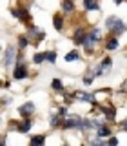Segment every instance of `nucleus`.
Instances as JSON below:
<instances>
[{
  "instance_id": "1a4fd4ad",
  "label": "nucleus",
  "mask_w": 127,
  "mask_h": 146,
  "mask_svg": "<svg viewBox=\"0 0 127 146\" xmlns=\"http://www.w3.org/2000/svg\"><path fill=\"white\" fill-rule=\"evenodd\" d=\"M85 38H89L91 42H98V40L102 38V35H100V29H98V27H94L93 31H89V33L85 35Z\"/></svg>"
},
{
  "instance_id": "2eb2a0df",
  "label": "nucleus",
  "mask_w": 127,
  "mask_h": 146,
  "mask_svg": "<svg viewBox=\"0 0 127 146\" xmlns=\"http://www.w3.org/2000/svg\"><path fill=\"white\" fill-rule=\"evenodd\" d=\"M78 58H80V53L76 51V49H73V51H69V53L65 55V60L67 62H75V60H78Z\"/></svg>"
},
{
  "instance_id": "9b49d317",
  "label": "nucleus",
  "mask_w": 127,
  "mask_h": 146,
  "mask_svg": "<svg viewBox=\"0 0 127 146\" xmlns=\"http://www.w3.org/2000/svg\"><path fill=\"white\" fill-rule=\"evenodd\" d=\"M84 6H85L87 11H91V9H93V11H98V9H100L96 0H84Z\"/></svg>"
},
{
  "instance_id": "bb28decb",
  "label": "nucleus",
  "mask_w": 127,
  "mask_h": 146,
  "mask_svg": "<svg viewBox=\"0 0 127 146\" xmlns=\"http://www.w3.org/2000/svg\"><path fill=\"white\" fill-rule=\"evenodd\" d=\"M107 144L116 146V144H118V139H116V137H111V135H109V137H107Z\"/></svg>"
},
{
  "instance_id": "9d476101",
  "label": "nucleus",
  "mask_w": 127,
  "mask_h": 146,
  "mask_svg": "<svg viewBox=\"0 0 127 146\" xmlns=\"http://www.w3.org/2000/svg\"><path fill=\"white\" fill-rule=\"evenodd\" d=\"M64 122V117H60L58 113H53L51 119H49V124H51V128H56V126H62Z\"/></svg>"
},
{
  "instance_id": "a211bd4d",
  "label": "nucleus",
  "mask_w": 127,
  "mask_h": 146,
  "mask_svg": "<svg viewBox=\"0 0 127 146\" xmlns=\"http://www.w3.org/2000/svg\"><path fill=\"white\" fill-rule=\"evenodd\" d=\"M53 26H54V29H58V31H60L62 27H64V20H62V17H60V15H56V17L53 18Z\"/></svg>"
},
{
  "instance_id": "7ed1b4c3",
  "label": "nucleus",
  "mask_w": 127,
  "mask_h": 146,
  "mask_svg": "<svg viewBox=\"0 0 127 146\" xmlns=\"http://www.w3.org/2000/svg\"><path fill=\"white\" fill-rule=\"evenodd\" d=\"M80 122H82V117L78 115H73V117H65L62 122V128L64 130H73V128H76L78 130L80 128Z\"/></svg>"
},
{
  "instance_id": "f03ea898",
  "label": "nucleus",
  "mask_w": 127,
  "mask_h": 146,
  "mask_svg": "<svg viewBox=\"0 0 127 146\" xmlns=\"http://www.w3.org/2000/svg\"><path fill=\"white\" fill-rule=\"evenodd\" d=\"M15 57H16L15 46H7V48H6V53H4V58H2V66L4 68H9L13 62H15Z\"/></svg>"
},
{
  "instance_id": "0eeeda50",
  "label": "nucleus",
  "mask_w": 127,
  "mask_h": 146,
  "mask_svg": "<svg viewBox=\"0 0 127 146\" xmlns=\"http://www.w3.org/2000/svg\"><path fill=\"white\" fill-rule=\"evenodd\" d=\"M84 40H85V31L84 29H76L75 35H73V42H75L76 46H82Z\"/></svg>"
},
{
  "instance_id": "a878e982",
  "label": "nucleus",
  "mask_w": 127,
  "mask_h": 146,
  "mask_svg": "<svg viewBox=\"0 0 127 146\" xmlns=\"http://www.w3.org/2000/svg\"><path fill=\"white\" fill-rule=\"evenodd\" d=\"M105 75V71L102 70V66H96V70H94V77H103Z\"/></svg>"
},
{
  "instance_id": "ddd939ff",
  "label": "nucleus",
  "mask_w": 127,
  "mask_h": 146,
  "mask_svg": "<svg viewBox=\"0 0 127 146\" xmlns=\"http://www.w3.org/2000/svg\"><path fill=\"white\" fill-rule=\"evenodd\" d=\"M100 110H102V111L105 113V119H109V121H115V115H116L115 108H105V106H102Z\"/></svg>"
},
{
  "instance_id": "423d86ee",
  "label": "nucleus",
  "mask_w": 127,
  "mask_h": 146,
  "mask_svg": "<svg viewBox=\"0 0 127 146\" xmlns=\"http://www.w3.org/2000/svg\"><path fill=\"white\" fill-rule=\"evenodd\" d=\"M11 13H13V17L20 18V20H24V22H27V20L31 18V17H29V11H27V9H22V7H20V9H13Z\"/></svg>"
},
{
  "instance_id": "39448f33",
  "label": "nucleus",
  "mask_w": 127,
  "mask_h": 146,
  "mask_svg": "<svg viewBox=\"0 0 127 146\" xmlns=\"http://www.w3.org/2000/svg\"><path fill=\"white\" fill-rule=\"evenodd\" d=\"M18 113L24 117H29L31 113H35V102H26L22 106H18Z\"/></svg>"
},
{
  "instance_id": "473e14b6",
  "label": "nucleus",
  "mask_w": 127,
  "mask_h": 146,
  "mask_svg": "<svg viewBox=\"0 0 127 146\" xmlns=\"http://www.w3.org/2000/svg\"><path fill=\"white\" fill-rule=\"evenodd\" d=\"M0 49H2V48H0Z\"/></svg>"
},
{
  "instance_id": "f3484780",
  "label": "nucleus",
  "mask_w": 127,
  "mask_h": 146,
  "mask_svg": "<svg viewBox=\"0 0 127 146\" xmlns=\"http://www.w3.org/2000/svg\"><path fill=\"white\" fill-rule=\"evenodd\" d=\"M62 9L65 13H71V11H75V6H73L71 0H64V2H62Z\"/></svg>"
},
{
  "instance_id": "f8f14e48",
  "label": "nucleus",
  "mask_w": 127,
  "mask_h": 146,
  "mask_svg": "<svg viewBox=\"0 0 127 146\" xmlns=\"http://www.w3.org/2000/svg\"><path fill=\"white\" fill-rule=\"evenodd\" d=\"M98 137H102V139H107V137L109 135H111V128H109V126H105V124H103V126H100L98 128V133H96Z\"/></svg>"
},
{
  "instance_id": "393cba45",
  "label": "nucleus",
  "mask_w": 127,
  "mask_h": 146,
  "mask_svg": "<svg viewBox=\"0 0 127 146\" xmlns=\"http://www.w3.org/2000/svg\"><path fill=\"white\" fill-rule=\"evenodd\" d=\"M91 122H93V128H96V130H98L100 126H103V124H105V121H103V119H93Z\"/></svg>"
},
{
  "instance_id": "4468645a",
  "label": "nucleus",
  "mask_w": 127,
  "mask_h": 146,
  "mask_svg": "<svg viewBox=\"0 0 127 146\" xmlns=\"http://www.w3.org/2000/svg\"><path fill=\"white\" fill-rule=\"evenodd\" d=\"M100 66H102V70H103V71H109V70L113 68V58H109V57L102 58V62H100Z\"/></svg>"
},
{
  "instance_id": "dca6fc26",
  "label": "nucleus",
  "mask_w": 127,
  "mask_h": 146,
  "mask_svg": "<svg viewBox=\"0 0 127 146\" xmlns=\"http://www.w3.org/2000/svg\"><path fill=\"white\" fill-rule=\"evenodd\" d=\"M105 48L109 49V51H115V49L118 48V38H116V36H113V38L107 40V46H105Z\"/></svg>"
},
{
  "instance_id": "aec40b11",
  "label": "nucleus",
  "mask_w": 127,
  "mask_h": 146,
  "mask_svg": "<svg viewBox=\"0 0 127 146\" xmlns=\"http://www.w3.org/2000/svg\"><path fill=\"white\" fill-rule=\"evenodd\" d=\"M76 99H80V100H85V102H91V100H93V95L91 93H76Z\"/></svg>"
},
{
  "instance_id": "2f4dec72",
  "label": "nucleus",
  "mask_w": 127,
  "mask_h": 146,
  "mask_svg": "<svg viewBox=\"0 0 127 146\" xmlns=\"http://www.w3.org/2000/svg\"><path fill=\"white\" fill-rule=\"evenodd\" d=\"M0 124H2V119H0Z\"/></svg>"
},
{
  "instance_id": "6e6552de",
  "label": "nucleus",
  "mask_w": 127,
  "mask_h": 146,
  "mask_svg": "<svg viewBox=\"0 0 127 146\" xmlns=\"http://www.w3.org/2000/svg\"><path fill=\"white\" fill-rule=\"evenodd\" d=\"M31 126H33V122L29 121V119H24V121L20 122V124H18V131H20V133H27V131L31 130Z\"/></svg>"
},
{
  "instance_id": "c756f323",
  "label": "nucleus",
  "mask_w": 127,
  "mask_h": 146,
  "mask_svg": "<svg viewBox=\"0 0 127 146\" xmlns=\"http://www.w3.org/2000/svg\"><path fill=\"white\" fill-rule=\"evenodd\" d=\"M120 126H122V130H125V131H127V119H125V121H122V124H120Z\"/></svg>"
},
{
  "instance_id": "6ab92c4d",
  "label": "nucleus",
  "mask_w": 127,
  "mask_h": 146,
  "mask_svg": "<svg viewBox=\"0 0 127 146\" xmlns=\"http://www.w3.org/2000/svg\"><path fill=\"white\" fill-rule=\"evenodd\" d=\"M45 60H47L49 64H54L56 62V51H47L45 53Z\"/></svg>"
},
{
  "instance_id": "4be33fe9",
  "label": "nucleus",
  "mask_w": 127,
  "mask_h": 146,
  "mask_svg": "<svg viewBox=\"0 0 127 146\" xmlns=\"http://www.w3.org/2000/svg\"><path fill=\"white\" fill-rule=\"evenodd\" d=\"M45 143V137L44 135H35L31 137V144H44Z\"/></svg>"
},
{
  "instance_id": "412c9836",
  "label": "nucleus",
  "mask_w": 127,
  "mask_h": 146,
  "mask_svg": "<svg viewBox=\"0 0 127 146\" xmlns=\"http://www.w3.org/2000/svg\"><path fill=\"white\" fill-rule=\"evenodd\" d=\"M45 60V53H35L33 55V62L35 64H42Z\"/></svg>"
},
{
  "instance_id": "f257e3e1",
  "label": "nucleus",
  "mask_w": 127,
  "mask_h": 146,
  "mask_svg": "<svg viewBox=\"0 0 127 146\" xmlns=\"http://www.w3.org/2000/svg\"><path fill=\"white\" fill-rule=\"evenodd\" d=\"M105 27H107L109 31H113L115 36H120V35H124L125 31H127L125 22H122V18H118L116 15H111V17L105 18Z\"/></svg>"
},
{
  "instance_id": "20e7f679",
  "label": "nucleus",
  "mask_w": 127,
  "mask_h": 146,
  "mask_svg": "<svg viewBox=\"0 0 127 146\" xmlns=\"http://www.w3.org/2000/svg\"><path fill=\"white\" fill-rule=\"evenodd\" d=\"M27 77V68H26V64L18 58L16 60V68H15V73H13V79L15 80H22V79H26Z\"/></svg>"
},
{
  "instance_id": "5701e85b",
  "label": "nucleus",
  "mask_w": 127,
  "mask_h": 146,
  "mask_svg": "<svg viewBox=\"0 0 127 146\" xmlns=\"http://www.w3.org/2000/svg\"><path fill=\"white\" fill-rule=\"evenodd\" d=\"M51 86H53V90H56L58 93H62V82H60V79H54Z\"/></svg>"
},
{
  "instance_id": "b1692460",
  "label": "nucleus",
  "mask_w": 127,
  "mask_h": 146,
  "mask_svg": "<svg viewBox=\"0 0 127 146\" xmlns=\"http://www.w3.org/2000/svg\"><path fill=\"white\" fill-rule=\"evenodd\" d=\"M27 44H29V40H27V36H20V38H18V46H20V49L27 48Z\"/></svg>"
},
{
  "instance_id": "c85d7f7f",
  "label": "nucleus",
  "mask_w": 127,
  "mask_h": 146,
  "mask_svg": "<svg viewBox=\"0 0 127 146\" xmlns=\"http://www.w3.org/2000/svg\"><path fill=\"white\" fill-rule=\"evenodd\" d=\"M93 80H94V77H85V79H84V84L85 86H91V84H93Z\"/></svg>"
},
{
  "instance_id": "cd10ccee",
  "label": "nucleus",
  "mask_w": 127,
  "mask_h": 146,
  "mask_svg": "<svg viewBox=\"0 0 127 146\" xmlns=\"http://www.w3.org/2000/svg\"><path fill=\"white\" fill-rule=\"evenodd\" d=\"M58 115H60V117H64V119H65V115H67V108H65V106H62L60 110H58Z\"/></svg>"
},
{
  "instance_id": "7c9ffc66",
  "label": "nucleus",
  "mask_w": 127,
  "mask_h": 146,
  "mask_svg": "<svg viewBox=\"0 0 127 146\" xmlns=\"http://www.w3.org/2000/svg\"><path fill=\"white\" fill-rule=\"evenodd\" d=\"M115 4H116V6H120V4H122V0H115Z\"/></svg>"
}]
</instances>
